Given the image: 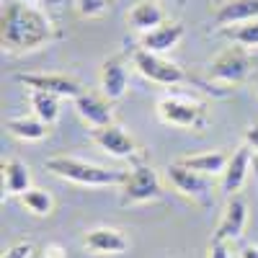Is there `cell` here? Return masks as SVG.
I'll use <instances>...</instances> for the list:
<instances>
[{
    "label": "cell",
    "instance_id": "1",
    "mask_svg": "<svg viewBox=\"0 0 258 258\" xmlns=\"http://www.w3.org/2000/svg\"><path fill=\"white\" fill-rule=\"evenodd\" d=\"M54 36H57L54 21L41 8L24 3V0L3 6V13H0V44H3V52L11 54L36 52L47 47Z\"/></svg>",
    "mask_w": 258,
    "mask_h": 258
},
{
    "label": "cell",
    "instance_id": "2",
    "mask_svg": "<svg viewBox=\"0 0 258 258\" xmlns=\"http://www.w3.org/2000/svg\"><path fill=\"white\" fill-rule=\"evenodd\" d=\"M44 168L52 176L70 181L78 186H91V188H103V186H121L126 181V170L96 165L88 160H80L73 155H52L44 160Z\"/></svg>",
    "mask_w": 258,
    "mask_h": 258
},
{
    "label": "cell",
    "instance_id": "3",
    "mask_svg": "<svg viewBox=\"0 0 258 258\" xmlns=\"http://www.w3.org/2000/svg\"><path fill=\"white\" fill-rule=\"evenodd\" d=\"M129 57H132L135 70H137L145 80L155 83V85H170V88H173V85H183V83H197L199 88H204L207 93L225 96V93H220V91H214L212 83H204V80H199V78L188 75L181 64L165 59L163 54H155V52H147V49H140V47H137Z\"/></svg>",
    "mask_w": 258,
    "mask_h": 258
},
{
    "label": "cell",
    "instance_id": "4",
    "mask_svg": "<svg viewBox=\"0 0 258 258\" xmlns=\"http://www.w3.org/2000/svg\"><path fill=\"white\" fill-rule=\"evenodd\" d=\"M158 119L168 126L186 129V132H202L209 124V111L207 103L191 98L186 93H165L158 98Z\"/></svg>",
    "mask_w": 258,
    "mask_h": 258
},
{
    "label": "cell",
    "instance_id": "5",
    "mask_svg": "<svg viewBox=\"0 0 258 258\" xmlns=\"http://www.w3.org/2000/svg\"><path fill=\"white\" fill-rule=\"evenodd\" d=\"M163 199V186L153 165L135 163L132 170H126V181L121 183V207H137Z\"/></svg>",
    "mask_w": 258,
    "mask_h": 258
},
{
    "label": "cell",
    "instance_id": "6",
    "mask_svg": "<svg viewBox=\"0 0 258 258\" xmlns=\"http://www.w3.org/2000/svg\"><path fill=\"white\" fill-rule=\"evenodd\" d=\"M258 70V64L253 62V57L248 54V49L243 47H230L225 52H220L209 64V80L214 83H225V85H238L245 83L248 78H253Z\"/></svg>",
    "mask_w": 258,
    "mask_h": 258
},
{
    "label": "cell",
    "instance_id": "7",
    "mask_svg": "<svg viewBox=\"0 0 258 258\" xmlns=\"http://www.w3.org/2000/svg\"><path fill=\"white\" fill-rule=\"evenodd\" d=\"M13 80L26 85L29 91H44V93H54L59 98H73V101L85 93L83 85L75 78L59 75V73H16Z\"/></svg>",
    "mask_w": 258,
    "mask_h": 258
},
{
    "label": "cell",
    "instance_id": "8",
    "mask_svg": "<svg viewBox=\"0 0 258 258\" xmlns=\"http://www.w3.org/2000/svg\"><path fill=\"white\" fill-rule=\"evenodd\" d=\"M91 140L103 150L106 155H111V158H119V160H135V163L142 160L137 142L132 140V135H126V132H124V126H119V124H109V126L91 129Z\"/></svg>",
    "mask_w": 258,
    "mask_h": 258
},
{
    "label": "cell",
    "instance_id": "9",
    "mask_svg": "<svg viewBox=\"0 0 258 258\" xmlns=\"http://www.w3.org/2000/svg\"><path fill=\"white\" fill-rule=\"evenodd\" d=\"M168 178H170V183L176 186V191L183 194V197L199 202V204H209L212 202L214 183H212L209 176L197 173V170H191V168L181 165L178 160H173V163H168Z\"/></svg>",
    "mask_w": 258,
    "mask_h": 258
},
{
    "label": "cell",
    "instance_id": "10",
    "mask_svg": "<svg viewBox=\"0 0 258 258\" xmlns=\"http://www.w3.org/2000/svg\"><path fill=\"white\" fill-rule=\"evenodd\" d=\"M245 222H248V204L240 194L235 197H227V204H225V212H222V220L214 230L212 240H225V243H232L238 240L243 230H245Z\"/></svg>",
    "mask_w": 258,
    "mask_h": 258
},
{
    "label": "cell",
    "instance_id": "11",
    "mask_svg": "<svg viewBox=\"0 0 258 258\" xmlns=\"http://www.w3.org/2000/svg\"><path fill=\"white\" fill-rule=\"evenodd\" d=\"M83 248L93 255H124L129 250V240L116 227H93L83 235Z\"/></svg>",
    "mask_w": 258,
    "mask_h": 258
},
{
    "label": "cell",
    "instance_id": "12",
    "mask_svg": "<svg viewBox=\"0 0 258 258\" xmlns=\"http://www.w3.org/2000/svg\"><path fill=\"white\" fill-rule=\"evenodd\" d=\"M98 85H101V96L109 98L111 103L114 101H121L126 96L129 75H126V68H124V57L116 54V57L103 59L101 73H98Z\"/></svg>",
    "mask_w": 258,
    "mask_h": 258
},
{
    "label": "cell",
    "instance_id": "13",
    "mask_svg": "<svg viewBox=\"0 0 258 258\" xmlns=\"http://www.w3.org/2000/svg\"><path fill=\"white\" fill-rule=\"evenodd\" d=\"M253 150L248 145H240L235 153L230 155V163L222 173V183H220V191L225 197H235L248 181V170H250V163H253Z\"/></svg>",
    "mask_w": 258,
    "mask_h": 258
},
{
    "label": "cell",
    "instance_id": "14",
    "mask_svg": "<svg viewBox=\"0 0 258 258\" xmlns=\"http://www.w3.org/2000/svg\"><path fill=\"white\" fill-rule=\"evenodd\" d=\"M183 34H186L183 24H178V21H165V24H160L158 29H153V31H147V34L140 36V49L155 52V54H165L173 47H178V41L183 39Z\"/></svg>",
    "mask_w": 258,
    "mask_h": 258
},
{
    "label": "cell",
    "instance_id": "15",
    "mask_svg": "<svg viewBox=\"0 0 258 258\" xmlns=\"http://www.w3.org/2000/svg\"><path fill=\"white\" fill-rule=\"evenodd\" d=\"M75 111L80 114V119L85 124H91V129L98 126H109L114 124V109L111 101L103 96H93V93H83L75 98Z\"/></svg>",
    "mask_w": 258,
    "mask_h": 258
},
{
    "label": "cell",
    "instance_id": "16",
    "mask_svg": "<svg viewBox=\"0 0 258 258\" xmlns=\"http://www.w3.org/2000/svg\"><path fill=\"white\" fill-rule=\"evenodd\" d=\"M0 170H3V199L24 197V194L31 188V170L24 160L8 158V160H3Z\"/></svg>",
    "mask_w": 258,
    "mask_h": 258
},
{
    "label": "cell",
    "instance_id": "17",
    "mask_svg": "<svg viewBox=\"0 0 258 258\" xmlns=\"http://www.w3.org/2000/svg\"><path fill=\"white\" fill-rule=\"evenodd\" d=\"M126 24L140 34H147V31L158 29L160 24H165V11L160 8L158 0H140V3L129 8Z\"/></svg>",
    "mask_w": 258,
    "mask_h": 258
},
{
    "label": "cell",
    "instance_id": "18",
    "mask_svg": "<svg viewBox=\"0 0 258 258\" xmlns=\"http://www.w3.org/2000/svg\"><path fill=\"white\" fill-rule=\"evenodd\" d=\"M178 163L191 168V170H197V173H204L209 178H217V176L225 173V168L230 163V153H225V150H207V153L178 158Z\"/></svg>",
    "mask_w": 258,
    "mask_h": 258
},
{
    "label": "cell",
    "instance_id": "19",
    "mask_svg": "<svg viewBox=\"0 0 258 258\" xmlns=\"http://www.w3.org/2000/svg\"><path fill=\"white\" fill-rule=\"evenodd\" d=\"M258 18V0H230V3L220 6L214 13L217 26H235V24H248V21Z\"/></svg>",
    "mask_w": 258,
    "mask_h": 258
},
{
    "label": "cell",
    "instance_id": "20",
    "mask_svg": "<svg viewBox=\"0 0 258 258\" xmlns=\"http://www.w3.org/2000/svg\"><path fill=\"white\" fill-rule=\"evenodd\" d=\"M47 126L49 124H44L36 116H11V119H6L8 135L21 140V142H39V140H44L49 135Z\"/></svg>",
    "mask_w": 258,
    "mask_h": 258
},
{
    "label": "cell",
    "instance_id": "21",
    "mask_svg": "<svg viewBox=\"0 0 258 258\" xmlns=\"http://www.w3.org/2000/svg\"><path fill=\"white\" fill-rule=\"evenodd\" d=\"M59 96L54 93H44V91H29V103L36 119H41L44 124H54L59 119Z\"/></svg>",
    "mask_w": 258,
    "mask_h": 258
},
{
    "label": "cell",
    "instance_id": "22",
    "mask_svg": "<svg viewBox=\"0 0 258 258\" xmlns=\"http://www.w3.org/2000/svg\"><path fill=\"white\" fill-rule=\"evenodd\" d=\"M18 199H21V204L26 207V212H31L34 217H49V214L54 212V197L47 188L31 186L24 197H18Z\"/></svg>",
    "mask_w": 258,
    "mask_h": 258
},
{
    "label": "cell",
    "instance_id": "23",
    "mask_svg": "<svg viewBox=\"0 0 258 258\" xmlns=\"http://www.w3.org/2000/svg\"><path fill=\"white\" fill-rule=\"evenodd\" d=\"M222 36L230 39L235 47L243 49H258V18L248 21V24H235V26H225Z\"/></svg>",
    "mask_w": 258,
    "mask_h": 258
},
{
    "label": "cell",
    "instance_id": "24",
    "mask_svg": "<svg viewBox=\"0 0 258 258\" xmlns=\"http://www.w3.org/2000/svg\"><path fill=\"white\" fill-rule=\"evenodd\" d=\"M106 3L109 0H75V8L83 18H96L106 11Z\"/></svg>",
    "mask_w": 258,
    "mask_h": 258
},
{
    "label": "cell",
    "instance_id": "25",
    "mask_svg": "<svg viewBox=\"0 0 258 258\" xmlns=\"http://www.w3.org/2000/svg\"><path fill=\"white\" fill-rule=\"evenodd\" d=\"M31 255H34V243H29V240L13 243V245L3 253V258H31Z\"/></svg>",
    "mask_w": 258,
    "mask_h": 258
},
{
    "label": "cell",
    "instance_id": "26",
    "mask_svg": "<svg viewBox=\"0 0 258 258\" xmlns=\"http://www.w3.org/2000/svg\"><path fill=\"white\" fill-rule=\"evenodd\" d=\"M207 258H232L230 243H225V240H212L209 248H207Z\"/></svg>",
    "mask_w": 258,
    "mask_h": 258
},
{
    "label": "cell",
    "instance_id": "27",
    "mask_svg": "<svg viewBox=\"0 0 258 258\" xmlns=\"http://www.w3.org/2000/svg\"><path fill=\"white\" fill-rule=\"evenodd\" d=\"M243 140H245V145L253 150V153H258V124H248L245 126Z\"/></svg>",
    "mask_w": 258,
    "mask_h": 258
},
{
    "label": "cell",
    "instance_id": "28",
    "mask_svg": "<svg viewBox=\"0 0 258 258\" xmlns=\"http://www.w3.org/2000/svg\"><path fill=\"white\" fill-rule=\"evenodd\" d=\"M41 258H68V253H64V248L59 243H47L41 248Z\"/></svg>",
    "mask_w": 258,
    "mask_h": 258
},
{
    "label": "cell",
    "instance_id": "29",
    "mask_svg": "<svg viewBox=\"0 0 258 258\" xmlns=\"http://www.w3.org/2000/svg\"><path fill=\"white\" fill-rule=\"evenodd\" d=\"M240 258H258V245H245L240 250Z\"/></svg>",
    "mask_w": 258,
    "mask_h": 258
},
{
    "label": "cell",
    "instance_id": "30",
    "mask_svg": "<svg viewBox=\"0 0 258 258\" xmlns=\"http://www.w3.org/2000/svg\"><path fill=\"white\" fill-rule=\"evenodd\" d=\"M253 85H255V91H258V70H255V75H253Z\"/></svg>",
    "mask_w": 258,
    "mask_h": 258
},
{
    "label": "cell",
    "instance_id": "31",
    "mask_svg": "<svg viewBox=\"0 0 258 258\" xmlns=\"http://www.w3.org/2000/svg\"><path fill=\"white\" fill-rule=\"evenodd\" d=\"M24 3H31V0H24Z\"/></svg>",
    "mask_w": 258,
    "mask_h": 258
}]
</instances>
